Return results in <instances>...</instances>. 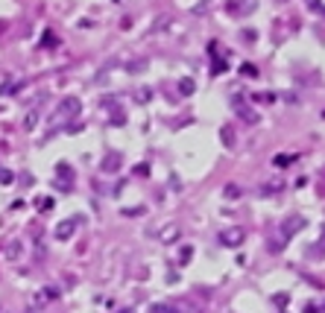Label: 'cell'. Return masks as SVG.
<instances>
[{"mask_svg": "<svg viewBox=\"0 0 325 313\" xmlns=\"http://www.w3.org/2000/svg\"><path fill=\"white\" fill-rule=\"evenodd\" d=\"M82 111V103L76 97H68L56 105V111L50 115V126H70V120H76Z\"/></svg>", "mask_w": 325, "mask_h": 313, "instance_id": "obj_1", "label": "cell"}, {"mask_svg": "<svg viewBox=\"0 0 325 313\" xmlns=\"http://www.w3.org/2000/svg\"><path fill=\"white\" fill-rule=\"evenodd\" d=\"M53 187L56 190H70L73 187V170L65 161L56 164V176H53Z\"/></svg>", "mask_w": 325, "mask_h": 313, "instance_id": "obj_2", "label": "cell"}, {"mask_svg": "<svg viewBox=\"0 0 325 313\" xmlns=\"http://www.w3.org/2000/svg\"><path fill=\"white\" fill-rule=\"evenodd\" d=\"M243 240H246V232L240 225H232V229H223L220 232V243L226 246V249H237Z\"/></svg>", "mask_w": 325, "mask_h": 313, "instance_id": "obj_3", "label": "cell"}, {"mask_svg": "<svg viewBox=\"0 0 325 313\" xmlns=\"http://www.w3.org/2000/svg\"><path fill=\"white\" fill-rule=\"evenodd\" d=\"M281 190H284V179H281V176H273V179H267V182L258 185V196H279Z\"/></svg>", "mask_w": 325, "mask_h": 313, "instance_id": "obj_4", "label": "cell"}, {"mask_svg": "<svg viewBox=\"0 0 325 313\" xmlns=\"http://www.w3.org/2000/svg\"><path fill=\"white\" fill-rule=\"evenodd\" d=\"M76 225H79V217H68V220H62L56 225V240H70L73 234H76Z\"/></svg>", "mask_w": 325, "mask_h": 313, "instance_id": "obj_5", "label": "cell"}, {"mask_svg": "<svg viewBox=\"0 0 325 313\" xmlns=\"http://www.w3.org/2000/svg\"><path fill=\"white\" fill-rule=\"evenodd\" d=\"M302 229H305V217L293 214V217H287V220H284V225H281V237H284V240H290L293 234H299Z\"/></svg>", "mask_w": 325, "mask_h": 313, "instance_id": "obj_6", "label": "cell"}, {"mask_svg": "<svg viewBox=\"0 0 325 313\" xmlns=\"http://www.w3.org/2000/svg\"><path fill=\"white\" fill-rule=\"evenodd\" d=\"M234 111H237V117H240L243 123H249V126H255L258 123V111L255 108H249L243 100H234Z\"/></svg>", "mask_w": 325, "mask_h": 313, "instance_id": "obj_7", "label": "cell"}, {"mask_svg": "<svg viewBox=\"0 0 325 313\" xmlns=\"http://www.w3.org/2000/svg\"><path fill=\"white\" fill-rule=\"evenodd\" d=\"M21 255H23V243H21V240H9V243L3 246V258L12 261V264H15V261H21Z\"/></svg>", "mask_w": 325, "mask_h": 313, "instance_id": "obj_8", "label": "cell"}, {"mask_svg": "<svg viewBox=\"0 0 325 313\" xmlns=\"http://www.w3.org/2000/svg\"><path fill=\"white\" fill-rule=\"evenodd\" d=\"M252 9H255V0H232V3H229V12H232V15H249Z\"/></svg>", "mask_w": 325, "mask_h": 313, "instance_id": "obj_9", "label": "cell"}, {"mask_svg": "<svg viewBox=\"0 0 325 313\" xmlns=\"http://www.w3.org/2000/svg\"><path fill=\"white\" fill-rule=\"evenodd\" d=\"M179 234H182V229H179L176 222H170L167 229L158 232V240H161V243H176V240H179Z\"/></svg>", "mask_w": 325, "mask_h": 313, "instance_id": "obj_10", "label": "cell"}, {"mask_svg": "<svg viewBox=\"0 0 325 313\" xmlns=\"http://www.w3.org/2000/svg\"><path fill=\"white\" fill-rule=\"evenodd\" d=\"M120 164H123V158H120L117 152H109V155L103 158V173H117Z\"/></svg>", "mask_w": 325, "mask_h": 313, "instance_id": "obj_11", "label": "cell"}, {"mask_svg": "<svg viewBox=\"0 0 325 313\" xmlns=\"http://www.w3.org/2000/svg\"><path fill=\"white\" fill-rule=\"evenodd\" d=\"M38 120H41V111L38 108H30L26 115H23V132H33L38 126Z\"/></svg>", "mask_w": 325, "mask_h": 313, "instance_id": "obj_12", "label": "cell"}, {"mask_svg": "<svg viewBox=\"0 0 325 313\" xmlns=\"http://www.w3.org/2000/svg\"><path fill=\"white\" fill-rule=\"evenodd\" d=\"M26 313H47L44 299H41V296H33V299H30V307H26Z\"/></svg>", "mask_w": 325, "mask_h": 313, "instance_id": "obj_13", "label": "cell"}, {"mask_svg": "<svg viewBox=\"0 0 325 313\" xmlns=\"http://www.w3.org/2000/svg\"><path fill=\"white\" fill-rule=\"evenodd\" d=\"M44 302H53V299H59V287H41V293H38Z\"/></svg>", "mask_w": 325, "mask_h": 313, "instance_id": "obj_14", "label": "cell"}, {"mask_svg": "<svg viewBox=\"0 0 325 313\" xmlns=\"http://www.w3.org/2000/svg\"><path fill=\"white\" fill-rule=\"evenodd\" d=\"M220 138H223V144H226V147H234V135H232V129H229V126L220 129Z\"/></svg>", "mask_w": 325, "mask_h": 313, "instance_id": "obj_15", "label": "cell"}, {"mask_svg": "<svg viewBox=\"0 0 325 313\" xmlns=\"http://www.w3.org/2000/svg\"><path fill=\"white\" fill-rule=\"evenodd\" d=\"M152 313H179L176 304H152Z\"/></svg>", "mask_w": 325, "mask_h": 313, "instance_id": "obj_16", "label": "cell"}, {"mask_svg": "<svg viewBox=\"0 0 325 313\" xmlns=\"http://www.w3.org/2000/svg\"><path fill=\"white\" fill-rule=\"evenodd\" d=\"M223 193H226V199H237V196H240V187H237V185H226Z\"/></svg>", "mask_w": 325, "mask_h": 313, "instance_id": "obj_17", "label": "cell"}, {"mask_svg": "<svg viewBox=\"0 0 325 313\" xmlns=\"http://www.w3.org/2000/svg\"><path fill=\"white\" fill-rule=\"evenodd\" d=\"M191 258H194V246H185V249H182V255H179V264H187Z\"/></svg>", "mask_w": 325, "mask_h": 313, "instance_id": "obj_18", "label": "cell"}, {"mask_svg": "<svg viewBox=\"0 0 325 313\" xmlns=\"http://www.w3.org/2000/svg\"><path fill=\"white\" fill-rule=\"evenodd\" d=\"M194 88H197V85H194L191 79H182V82H179V91H182V94H194Z\"/></svg>", "mask_w": 325, "mask_h": 313, "instance_id": "obj_19", "label": "cell"}, {"mask_svg": "<svg viewBox=\"0 0 325 313\" xmlns=\"http://www.w3.org/2000/svg\"><path fill=\"white\" fill-rule=\"evenodd\" d=\"M12 182H15L12 170H0V185H12Z\"/></svg>", "mask_w": 325, "mask_h": 313, "instance_id": "obj_20", "label": "cell"}, {"mask_svg": "<svg viewBox=\"0 0 325 313\" xmlns=\"http://www.w3.org/2000/svg\"><path fill=\"white\" fill-rule=\"evenodd\" d=\"M35 205H38V211H50V208H53V199H50V196H47V199H38Z\"/></svg>", "mask_w": 325, "mask_h": 313, "instance_id": "obj_21", "label": "cell"}, {"mask_svg": "<svg viewBox=\"0 0 325 313\" xmlns=\"http://www.w3.org/2000/svg\"><path fill=\"white\" fill-rule=\"evenodd\" d=\"M273 161H276V167H287V164H290L293 158H290V155H276Z\"/></svg>", "mask_w": 325, "mask_h": 313, "instance_id": "obj_22", "label": "cell"}, {"mask_svg": "<svg viewBox=\"0 0 325 313\" xmlns=\"http://www.w3.org/2000/svg\"><path fill=\"white\" fill-rule=\"evenodd\" d=\"M135 176H141V179L150 176V164H138V167H135Z\"/></svg>", "mask_w": 325, "mask_h": 313, "instance_id": "obj_23", "label": "cell"}, {"mask_svg": "<svg viewBox=\"0 0 325 313\" xmlns=\"http://www.w3.org/2000/svg\"><path fill=\"white\" fill-rule=\"evenodd\" d=\"M240 70H243L246 76H255V73H258V70H255V68H252V65H243V68H240Z\"/></svg>", "mask_w": 325, "mask_h": 313, "instance_id": "obj_24", "label": "cell"}, {"mask_svg": "<svg viewBox=\"0 0 325 313\" xmlns=\"http://www.w3.org/2000/svg\"><path fill=\"white\" fill-rule=\"evenodd\" d=\"M319 246L325 249V229H322V234H319Z\"/></svg>", "mask_w": 325, "mask_h": 313, "instance_id": "obj_25", "label": "cell"}, {"mask_svg": "<svg viewBox=\"0 0 325 313\" xmlns=\"http://www.w3.org/2000/svg\"><path fill=\"white\" fill-rule=\"evenodd\" d=\"M308 3H311V6H319V0H308Z\"/></svg>", "mask_w": 325, "mask_h": 313, "instance_id": "obj_26", "label": "cell"}, {"mask_svg": "<svg viewBox=\"0 0 325 313\" xmlns=\"http://www.w3.org/2000/svg\"><path fill=\"white\" fill-rule=\"evenodd\" d=\"M120 313H135V310H132V307H126V310H120Z\"/></svg>", "mask_w": 325, "mask_h": 313, "instance_id": "obj_27", "label": "cell"}, {"mask_svg": "<svg viewBox=\"0 0 325 313\" xmlns=\"http://www.w3.org/2000/svg\"><path fill=\"white\" fill-rule=\"evenodd\" d=\"M279 3H287V0H279Z\"/></svg>", "mask_w": 325, "mask_h": 313, "instance_id": "obj_28", "label": "cell"}]
</instances>
